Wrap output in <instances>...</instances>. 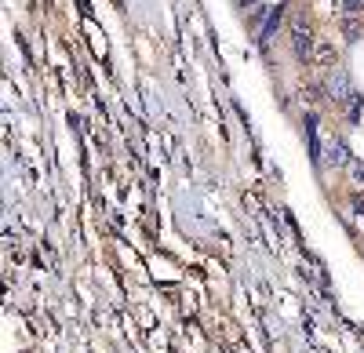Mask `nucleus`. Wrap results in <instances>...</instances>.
Returning a JSON list of instances; mask_svg holds the SVG:
<instances>
[{
    "instance_id": "obj_1",
    "label": "nucleus",
    "mask_w": 364,
    "mask_h": 353,
    "mask_svg": "<svg viewBox=\"0 0 364 353\" xmlns=\"http://www.w3.org/2000/svg\"><path fill=\"white\" fill-rule=\"evenodd\" d=\"M291 40H295V55L306 63V58H310V26H306V18H299L291 26Z\"/></svg>"
},
{
    "instance_id": "obj_7",
    "label": "nucleus",
    "mask_w": 364,
    "mask_h": 353,
    "mask_svg": "<svg viewBox=\"0 0 364 353\" xmlns=\"http://www.w3.org/2000/svg\"><path fill=\"white\" fill-rule=\"evenodd\" d=\"M357 183H364V164H357Z\"/></svg>"
},
{
    "instance_id": "obj_5",
    "label": "nucleus",
    "mask_w": 364,
    "mask_h": 353,
    "mask_svg": "<svg viewBox=\"0 0 364 353\" xmlns=\"http://www.w3.org/2000/svg\"><path fill=\"white\" fill-rule=\"evenodd\" d=\"M346 113H350V124L360 121V95H357V92H350V99H346Z\"/></svg>"
},
{
    "instance_id": "obj_8",
    "label": "nucleus",
    "mask_w": 364,
    "mask_h": 353,
    "mask_svg": "<svg viewBox=\"0 0 364 353\" xmlns=\"http://www.w3.org/2000/svg\"><path fill=\"white\" fill-rule=\"evenodd\" d=\"M245 4H248V8H255V4H259V0H245Z\"/></svg>"
},
{
    "instance_id": "obj_6",
    "label": "nucleus",
    "mask_w": 364,
    "mask_h": 353,
    "mask_svg": "<svg viewBox=\"0 0 364 353\" xmlns=\"http://www.w3.org/2000/svg\"><path fill=\"white\" fill-rule=\"evenodd\" d=\"M343 11L353 15V11H364V0H343Z\"/></svg>"
},
{
    "instance_id": "obj_4",
    "label": "nucleus",
    "mask_w": 364,
    "mask_h": 353,
    "mask_svg": "<svg viewBox=\"0 0 364 353\" xmlns=\"http://www.w3.org/2000/svg\"><path fill=\"white\" fill-rule=\"evenodd\" d=\"M350 161V153H346V142H336L328 150V164H346Z\"/></svg>"
},
{
    "instance_id": "obj_2",
    "label": "nucleus",
    "mask_w": 364,
    "mask_h": 353,
    "mask_svg": "<svg viewBox=\"0 0 364 353\" xmlns=\"http://www.w3.org/2000/svg\"><path fill=\"white\" fill-rule=\"evenodd\" d=\"M281 15H284V4H277V8H273V11L266 15V22H262V33H259V44H262V48L269 44V37H273V29L281 26Z\"/></svg>"
},
{
    "instance_id": "obj_3",
    "label": "nucleus",
    "mask_w": 364,
    "mask_h": 353,
    "mask_svg": "<svg viewBox=\"0 0 364 353\" xmlns=\"http://www.w3.org/2000/svg\"><path fill=\"white\" fill-rule=\"evenodd\" d=\"M306 139H310V153L321 161V139H317V116H306Z\"/></svg>"
}]
</instances>
